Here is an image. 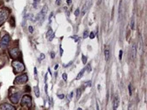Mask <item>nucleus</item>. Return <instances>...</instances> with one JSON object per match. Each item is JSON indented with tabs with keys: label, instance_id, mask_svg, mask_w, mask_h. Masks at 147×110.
Here are the masks:
<instances>
[{
	"label": "nucleus",
	"instance_id": "nucleus-36",
	"mask_svg": "<svg viewBox=\"0 0 147 110\" xmlns=\"http://www.w3.org/2000/svg\"><path fill=\"white\" fill-rule=\"evenodd\" d=\"M66 2H67L68 4H72V0H67Z\"/></svg>",
	"mask_w": 147,
	"mask_h": 110
},
{
	"label": "nucleus",
	"instance_id": "nucleus-19",
	"mask_svg": "<svg viewBox=\"0 0 147 110\" xmlns=\"http://www.w3.org/2000/svg\"><path fill=\"white\" fill-rule=\"evenodd\" d=\"M88 36H89V31L88 30H85L84 32V38L85 39V38H87Z\"/></svg>",
	"mask_w": 147,
	"mask_h": 110
},
{
	"label": "nucleus",
	"instance_id": "nucleus-21",
	"mask_svg": "<svg viewBox=\"0 0 147 110\" xmlns=\"http://www.w3.org/2000/svg\"><path fill=\"white\" fill-rule=\"evenodd\" d=\"M10 23H11V25H12L13 27L15 26V19H14V17H11V18H10Z\"/></svg>",
	"mask_w": 147,
	"mask_h": 110
},
{
	"label": "nucleus",
	"instance_id": "nucleus-40",
	"mask_svg": "<svg viewBox=\"0 0 147 110\" xmlns=\"http://www.w3.org/2000/svg\"><path fill=\"white\" fill-rule=\"evenodd\" d=\"M35 75H36V68H35Z\"/></svg>",
	"mask_w": 147,
	"mask_h": 110
},
{
	"label": "nucleus",
	"instance_id": "nucleus-29",
	"mask_svg": "<svg viewBox=\"0 0 147 110\" xmlns=\"http://www.w3.org/2000/svg\"><path fill=\"white\" fill-rule=\"evenodd\" d=\"M50 54H51V58H52V59H54V57H55V53H53V52H52Z\"/></svg>",
	"mask_w": 147,
	"mask_h": 110
},
{
	"label": "nucleus",
	"instance_id": "nucleus-11",
	"mask_svg": "<svg viewBox=\"0 0 147 110\" xmlns=\"http://www.w3.org/2000/svg\"><path fill=\"white\" fill-rule=\"evenodd\" d=\"M136 53H137V49H136V45L135 43H133L131 47V57L133 59H135L136 58Z\"/></svg>",
	"mask_w": 147,
	"mask_h": 110
},
{
	"label": "nucleus",
	"instance_id": "nucleus-2",
	"mask_svg": "<svg viewBox=\"0 0 147 110\" xmlns=\"http://www.w3.org/2000/svg\"><path fill=\"white\" fill-rule=\"evenodd\" d=\"M47 6L45 5V6L42 8V10H41V12L37 15V16H36V21L39 22L40 24H41L42 22L44 21L46 16H47Z\"/></svg>",
	"mask_w": 147,
	"mask_h": 110
},
{
	"label": "nucleus",
	"instance_id": "nucleus-31",
	"mask_svg": "<svg viewBox=\"0 0 147 110\" xmlns=\"http://www.w3.org/2000/svg\"><path fill=\"white\" fill-rule=\"evenodd\" d=\"M58 97H59V99H63V98L65 97V96H64V95H58Z\"/></svg>",
	"mask_w": 147,
	"mask_h": 110
},
{
	"label": "nucleus",
	"instance_id": "nucleus-25",
	"mask_svg": "<svg viewBox=\"0 0 147 110\" xmlns=\"http://www.w3.org/2000/svg\"><path fill=\"white\" fill-rule=\"evenodd\" d=\"M89 36H90V39H94V38H95V34H94V33H93V32L90 33V35H89Z\"/></svg>",
	"mask_w": 147,
	"mask_h": 110
},
{
	"label": "nucleus",
	"instance_id": "nucleus-26",
	"mask_svg": "<svg viewBox=\"0 0 147 110\" xmlns=\"http://www.w3.org/2000/svg\"><path fill=\"white\" fill-rule=\"evenodd\" d=\"M82 59H83V63L85 64L86 61H87V58L84 56V55H83V57H82Z\"/></svg>",
	"mask_w": 147,
	"mask_h": 110
},
{
	"label": "nucleus",
	"instance_id": "nucleus-12",
	"mask_svg": "<svg viewBox=\"0 0 147 110\" xmlns=\"http://www.w3.org/2000/svg\"><path fill=\"white\" fill-rule=\"evenodd\" d=\"M119 104H120V99H119L118 96H115L114 102H113V110H116L118 108Z\"/></svg>",
	"mask_w": 147,
	"mask_h": 110
},
{
	"label": "nucleus",
	"instance_id": "nucleus-33",
	"mask_svg": "<svg viewBox=\"0 0 147 110\" xmlns=\"http://www.w3.org/2000/svg\"><path fill=\"white\" fill-rule=\"evenodd\" d=\"M87 71H91V69H90V65H88V66H87Z\"/></svg>",
	"mask_w": 147,
	"mask_h": 110
},
{
	"label": "nucleus",
	"instance_id": "nucleus-35",
	"mask_svg": "<svg viewBox=\"0 0 147 110\" xmlns=\"http://www.w3.org/2000/svg\"><path fill=\"white\" fill-rule=\"evenodd\" d=\"M60 3H61V1H60V0H57V1H56V4H60Z\"/></svg>",
	"mask_w": 147,
	"mask_h": 110
},
{
	"label": "nucleus",
	"instance_id": "nucleus-37",
	"mask_svg": "<svg viewBox=\"0 0 147 110\" xmlns=\"http://www.w3.org/2000/svg\"><path fill=\"white\" fill-rule=\"evenodd\" d=\"M96 110H100V109H99V106H98V104H96Z\"/></svg>",
	"mask_w": 147,
	"mask_h": 110
},
{
	"label": "nucleus",
	"instance_id": "nucleus-14",
	"mask_svg": "<svg viewBox=\"0 0 147 110\" xmlns=\"http://www.w3.org/2000/svg\"><path fill=\"white\" fill-rule=\"evenodd\" d=\"M53 37H54V35H53V30H52V29H50L48 30V32L47 33V38L48 39V41H51L53 39Z\"/></svg>",
	"mask_w": 147,
	"mask_h": 110
},
{
	"label": "nucleus",
	"instance_id": "nucleus-17",
	"mask_svg": "<svg viewBox=\"0 0 147 110\" xmlns=\"http://www.w3.org/2000/svg\"><path fill=\"white\" fill-rule=\"evenodd\" d=\"M35 96H36L37 97H39V96H40V90H39L38 86L35 88Z\"/></svg>",
	"mask_w": 147,
	"mask_h": 110
},
{
	"label": "nucleus",
	"instance_id": "nucleus-38",
	"mask_svg": "<svg viewBox=\"0 0 147 110\" xmlns=\"http://www.w3.org/2000/svg\"><path fill=\"white\" fill-rule=\"evenodd\" d=\"M101 3H102V0H98V2H97V4H100Z\"/></svg>",
	"mask_w": 147,
	"mask_h": 110
},
{
	"label": "nucleus",
	"instance_id": "nucleus-22",
	"mask_svg": "<svg viewBox=\"0 0 147 110\" xmlns=\"http://www.w3.org/2000/svg\"><path fill=\"white\" fill-rule=\"evenodd\" d=\"M128 90H129V94H130V96H132V84H129L128 85Z\"/></svg>",
	"mask_w": 147,
	"mask_h": 110
},
{
	"label": "nucleus",
	"instance_id": "nucleus-32",
	"mask_svg": "<svg viewBox=\"0 0 147 110\" xmlns=\"http://www.w3.org/2000/svg\"><path fill=\"white\" fill-rule=\"evenodd\" d=\"M29 32H30V33H33V32H34V29H33V27H29Z\"/></svg>",
	"mask_w": 147,
	"mask_h": 110
},
{
	"label": "nucleus",
	"instance_id": "nucleus-41",
	"mask_svg": "<svg viewBox=\"0 0 147 110\" xmlns=\"http://www.w3.org/2000/svg\"><path fill=\"white\" fill-rule=\"evenodd\" d=\"M78 110H83V109H82V108H78Z\"/></svg>",
	"mask_w": 147,
	"mask_h": 110
},
{
	"label": "nucleus",
	"instance_id": "nucleus-7",
	"mask_svg": "<svg viewBox=\"0 0 147 110\" xmlns=\"http://www.w3.org/2000/svg\"><path fill=\"white\" fill-rule=\"evenodd\" d=\"M21 96H22V93H21V92H17V93H15V94L11 95V96H10V102L14 104H16L19 102V99H20Z\"/></svg>",
	"mask_w": 147,
	"mask_h": 110
},
{
	"label": "nucleus",
	"instance_id": "nucleus-13",
	"mask_svg": "<svg viewBox=\"0 0 147 110\" xmlns=\"http://www.w3.org/2000/svg\"><path fill=\"white\" fill-rule=\"evenodd\" d=\"M104 55H105V59H106V61H108V60H109V57H110V51H109V48H108V46H105Z\"/></svg>",
	"mask_w": 147,
	"mask_h": 110
},
{
	"label": "nucleus",
	"instance_id": "nucleus-1",
	"mask_svg": "<svg viewBox=\"0 0 147 110\" xmlns=\"http://www.w3.org/2000/svg\"><path fill=\"white\" fill-rule=\"evenodd\" d=\"M12 66L15 70V72H16V73L22 72V71H23L25 69L23 64L20 61H17V60H14V61L12 62Z\"/></svg>",
	"mask_w": 147,
	"mask_h": 110
},
{
	"label": "nucleus",
	"instance_id": "nucleus-16",
	"mask_svg": "<svg viewBox=\"0 0 147 110\" xmlns=\"http://www.w3.org/2000/svg\"><path fill=\"white\" fill-rule=\"evenodd\" d=\"M131 29H134V17L132 16V19H131V23H130Z\"/></svg>",
	"mask_w": 147,
	"mask_h": 110
},
{
	"label": "nucleus",
	"instance_id": "nucleus-5",
	"mask_svg": "<svg viewBox=\"0 0 147 110\" xmlns=\"http://www.w3.org/2000/svg\"><path fill=\"white\" fill-rule=\"evenodd\" d=\"M10 35H5L2 38L1 41H0V47H2V48H5V47H7L9 44H10Z\"/></svg>",
	"mask_w": 147,
	"mask_h": 110
},
{
	"label": "nucleus",
	"instance_id": "nucleus-10",
	"mask_svg": "<svg viewBox=\"0 0 147 110\" xmlns=\"http://www.w3.org/2000/svg\"><path fill=\"white\" fill-rule=\"evenodd\" d=\"M90 5H91V0H88V1L85 3V4L84 5L83 9H82V16H84V15H85L86 11L88 10V9L90 8Z\"/></svg>",
	"mask_w": 147,
	"mask_h": 110
},
{
	"label": "nucleus",
	"instance_id": "nucleus-24",
	"mask_svg": "<svg viewBox=\"0 0 147 110\" xmlns=\"http://www.w3.org/2000/svg\"><path fill=\"white\" fill-rule=\"evenodd\" d=\"M62 78H63V79L65 80V81H66V80H67V74L64 73L63 75H62Z\"/></svg>",
	"mask_w": 147,
	"mask_h": 110
},
{
	"label": "nucleus",
	"instance_id": "nucleus-39",
	"mask_svg": "<svg viewBox=\"0 0 147 110\" xmlns=\"http://www.w3.org/2000/svg\"><path fill=\"white\" fill-rule=\"evenodd\" d=\"M58 67H59V65H55V70H57V69H58Z\"/></svg>",
	"mask_w": 147,
	"mask_h": 110
},
{
	"label": "nucleus",
	"instance_id": "nucleus-9",
	"mask_svg": "<svg viewBox=\"0 0 147 110\" xmlns=\"http://www.w3.org/2000/svg\"><path fill=\"white\" fill-rule=\"evenodd\" d=\"M0 108H1V110H16V108L14 106L9 103H4L0 105Z\"/></svg>",
	"mask_w": 147,
	"mask_h": 110
},
{
	"label": "nucleus",
	"instance_id": "nucleus-30",
	"mask_svg": "<svg viewBox=\"0 0 147 110\" xmlns=\"http://www.w3.org/2000/svg\"><path fill=\"white\" fill-rule=\"evenodd\" d=\"M90 85H91V82H90V81L87 82V83L85 84V87H86V86H90Z\"/></svg>",
	"mask_w": 147,
	"mask_h": 110
},
{
	"label": "nucleus",
	"instance_id": "nucleus-4",
	"mask_svg": "<svg viewBox=\"0 0 147 110\" xmlns=\"http://www.w3.org/2000/svg\"><path fill=\"white\" fill-rule=\"evenodd\" d=\"M22 102V106L29 108V107L32 105V99H31V97L29 96L25 95V96H23V98H22V102Z\"/></svg>",
	"mask_w": 147,
	"mask_h": 110
},
{
	"label": "nucleus",
	"instance_id": "nucleus-28",
	"mask_svg": "<svg viewBox=\"0 0 147 110\" xmlns=\"http://www.w3.org/2000/svg\"><path fill=\"white\" fill-rule=\"evenodd\" d=\"M78 15H79V10H78V9H77V10H75V16H78Z\"/></svg>",
	"mask_w": 147,
	"mask_h": 110
},
{
	"label": "nucleus",
	"instance_id": "nucleus-23",
	"mask_svg": "<svg viewBox=\"0 0 147 110\" xmlns=\"http://www.w3.org/2000/svg\"><path fill=\"white\" fill-rule=\"evenodd\" d=\"M122 53H123L122 50H121L120 53H119V59H120V60H121V59H122Z\"/></svg>",
	"mask_w": 147,
	"mask_h": 110
},
{
	"label": "nucleus",
	"instance_id": "nucleus-3",
	"mask_svg": "<svg viewBox=\"0 0 147 110\" xmlns=\"http://www.w3.org/2000/svg\"><path fill=\"white\" fill-rule=\"evenodd\" d=\"M9 14H10V10L7 8H4L0 10V26L3 25V23L6 21Z\"/></svg>",
	"mask_w": 147,
	"mask_h": 110
},
{
	"label": "nucleus",
	"instance_id": "nucleus-15",
	"mask_svg": "<svg viewBox=\"0 0 147 110\" xmlns=\"http://www.w3.org/2000/svg\"><path fill=\"white\" fill-rule=\"evenodd\" d=\"M84 71H85V68H84V69L82 70L81 71H80L79 73H78V77H77V78H76V79H80V78H82V77H83V74H84Z\"/></svg>",
	"mask_w": 147,
	"mask_h": 110
},
{
	"label": "nucleus",
	"instance_id": "nucleus-34",
	"mask_svg": "<svg viewBox=\"0 0 147 110\" xmlns=\"http://www.w3.org/2000/svg\"><path fill=\"white\" fill-rule=\"evenodd\" d=\"M72 96H73V93H72H72H70V95H69V98H70V99H72Z\"/></svg>",
	"mask_w": 147,
	"mask_h": 110
},
{
	"label": "nucleus",
	"instance_id": "nucleus-20",
	"mask_svg": "<svg viewBox=\"0 0 147 110\" xmlns=\"http://www.w3.org/2000/svg\"><path fill=\"white\" fill-rule=\"evenodd\" d=\"M40 0H34V6H35V8H36L37 7V4H39Z\"/></svg>",
	"mask_w": 147,
	"mask_h": 110
},
{
	"label": "nucleus",
	"instance_id": "nucleus-18",
	"mask_svg": "<svg viewBox=\"0 0 147 110\" xmlns=\"http://www.w3.org/2000/svg\"><path fill=\"white\" fill-rule=\"evenodd\" d=\"M81 89H78V90H77V98H80V96H81Z\"/></svg>",
	"mask_w": 147,
	"mask_h": 110
},
{
	"label": "nucleus",
	"instance_id": "nucleus-8",
	"mask_svg": "<svg viewBox=\"0 0 147 110\" xmlns=\"http://www.w3.org/2000/svg\"><path fill=\"white\" fill-rule=\"evenodd\" d=\"M10 54L11 58H17V57H20L21 53H20V51H19L18 48L14 47V48H11L10 50Z\"/></svg>",
	"mask_w": 147,
	"mask_h": 110
},
{
	"label": "nucleus",
	"instance_id": "nucleus-27",
	"mask_svg": "<svg viewBox=\"0 0 147 110\" xmlns=\"http://www.w3.org/2000/svg\"><path fill=\"white\" fill-rule=\"evenodd\" d=\"M45 59V54H43V53H41V57H40V59H39V60L41 61V59Z\"/></svg>",
	"mask_w": 147,
	"mask_h": 110
},
{
	"label": "nucleus",
	"instance_id": "nucleus-6",
	"mask_svg": "<svg viewBox=\"0 0 147 110\" xmlns=\"http://www.w3.org/2000/svg\"><path fill=\"white\" fill-rule=\"evenodd\" d=\"M14 82H15V84H25V83L28 82V76H27L26 74L18 76V77H16V78Z\"/></svg>",
	"mask_w": 147,
	"mask_h": 110
}]
</instances>
